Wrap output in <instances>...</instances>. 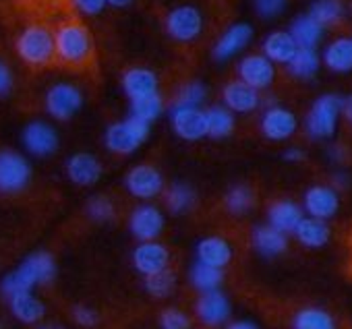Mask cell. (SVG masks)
I'll list each match as a JSON object with an SVG mask.
<instances>
[{
  "mask_svg": "<svg viewBox=\"0 0 352 329\" xmlns=\"http://www.w3.org/2000/svg\"><path fill=\"white\" fill-rule=\"evenodd\" d=\"M75 13L73 0H0V52L32 71L56 67V30Z\"/></svg>",
  "mask_w": 352,
  "mask_h": 329,
  "instance_id": "1",
  "label": "cell"
},
{
  "mask_svg": "<svg viewBox=\"0 0 352 329\" xmlns=\"http://www.w3.org/2000/svg\"><path fill=\"white\" fill-rule=\"evenodd\" d=\"M56 67L73 73L96 71V44L79 13L67 17L56 30Z\"/></svg>",
  "mask_w": 352,
  "mask_h": 329,
  "instance_id": "2",
  "label": "cell"
},
{
  "mask_svg": "<svg viewBox=\"0 0 352 329\" xmlns=\"http://www.w3.org/2000/svg\"><path fill=\"white\" fill-rule=\"evenodd\" d=\"M54 277H56L54 257L46 251H38L25 257L23 263L15 271L3 277V282H0V292L7 298H11L21 292H32L36 286L50 284Z\"/></svg>",
  "mask_w": 352,
  "mask_h": 329,
  "instance_id": "3",
  "label": "cell"
},
{
  "mask_svg": "<svg viewBox=\"0 0 352 329\" xmlns=\"http://www.w3.org/2000/svg\"><path fill=\"white\" fill-rule=\"evenodd\" d=\"M147 137H149V122H143L135 116H129L126 120L110 124L104 141L112 153L129 155V153L137 151L145 143Z\"/></svg>",
  "mask_w": 352,
  "mask_h": 329,
  "instance_id": "4",
  "label": "cell"
},
{
  "mask_svg": "<svg viewBox=\"0 0 352 329\" xmlns=\"http://www.w3.org/2000/svg\"><path fill=\"white\" fill-rule=\"evenodd\" d=\"M342 108H344V100H340L338 95H321L307 114L305 120L307 133L313 139L331 137L338 124V116L342 114Z\"/></svg>",
  "mask_w": 352,
  "mask_h": 329,
  "instance_id": "5",
  "label": "cell"
},
{
  "mask_svg": "<svg viewBox=\"0 0 352 329\" xmlns=\"http://www.w3.org/2000/svg\"><path fill=\"white\" fill-rule=\"evenodd\" d=\"M32 181L30 161L11 149L0 151V193L15 195L21 193Z\"/></svg>",
  "mask_w": 352,
  "mask_h": 329,
  "instance_id": "6",
  "label": "cell"
},
{
  "mask_svg": "<svg viewBox=\"0 0 352 329\" xmlns=\"http://www.w3.org/2000/svg\"><path fill=\"white\" fill-rule=\"evenodd\" d=\"M83 106V93L73 83H56L46 93V110L56 120L73 118Z\"/></svg>",
  "mask_w": 352,
  "mask_h": 329,
  "instance_id": "7",
  "label": "cell"
},
{
  "mask_svg": "<svg viewBox=\"0 0 352 329\" xmlns=\"http://www.w3.org/2000/svg\"><path fill=\"white\" fill-rule=\"evenodd\" d=\"M124 187L133 197L149 201L164 193V177L149 163H139V166H133L126 172Z\"/></svg>",
  "mask_w": 352,
  "mask_h": 329,
  "instance_id": "8",
  "label": "cell"
},
{
  "mask_svg": "<svg viewBox=\"0 0 352 329\" xmlns=\"http://www.w3.org/2000/svg\"><path fill=\"white\" fill-rule=\"evenodd\" d=\"M164 226H166L164 214H162L155 205H151V203L137 205V207L131 212L129 230H131V234H133L139 242L157 240L160 234L164 232Z\"/></svg>",
  "mask_w": 352,
  "mask_h": 329,
  "instance_id": "9",
  "label": "cell"
},
{
  "mask_svg": "<svg viewBox=\"0 0 352 329\" xmlns=\"http://www.w3.org/2000/svg\"><path fill=\"white\" fill-rule=\"evenodd\" d=\"M204 30V17L195 7H176L166 17V32L176 42H193Z\"/></svg>",
  "mask_w": 352,
  "mask_h": 329,
  "instance_id": "10",
  "label": "cell"
},
{
  "mask_svg": "<svg viewBox=\"0 0 352 329\" xmlns=\"http://www.w3.org/2000/svg\"><path fill=\"white\" fill-rule=\"evenodd\" d=\"M172 128L185 141H199L208 135L206 124V110L191 108V106H172Z\"/></svg>",
  "mask_w": 352,
  "mask_h": 329,
  "instance_id": "11",
  "label": "cell"
},
{
  "mask_svg": "<svg viewBox=\"0 0 352 329\" xmlns=\"http://www.w3.org/2000/svg\"><path fill=\"white\" fill-rule=\"evenodd\" d=\"M195 315L206 327H222L232 315V304L222 290L206 292L195 302Z\"/></svg>",
  "mask_w": 352,
  "mask_h": 329,
  "instance_id": "12",
  "label": "cell"
},
{
  "mask_svg": "<svg viewBox=\"0 0 352 329\" xmlns=\"http://www.w3.org/2000/svg\"><path fill=\"white\" fill-rule=\"evenodd\" d=\"M131 259H133V267L143 277H147V275H153V273H160V271L168 269L170 253L162 242L151 240V242H139L135 247Z\"/></svg>",
  "mask_w": 352,
  "mask_h": 329,
  "instance_id": "13",
  "label": "cell"
},
{
  "mask_svg": "<svg viewBox=\"0 0 352 329\" xmlns=\"http://www.w3.org/2000/svg\"><path fill=\"white\" fill-rule=\"evenodd\" d=\"M338 207H340V197L333 187L315 185L307 189L305 199H302V209L309 214V218L329 220L338 214Z\"/></svg>",
  "mask_w": 352,
  "mask_h": 329,
  "instance_id": "14",
  "label": "cell"
},
{
  "mask_svg": "<svg viewBox=\"0 0 352 329\" xmlns=\"http://www.w3.org/2000/svg\"><path fill=\"white\" fill-rule=\"evenodd\" d=\"M276 77L274 63L263 54H249L239 63V79L253 89H265Z\"/></svg>",
  "mask_w": 352,
  "mask_h": 329,
  "instance_id": "15",
  "label": "cell"
},
{
  "mask_svg": "<svg viewBox=\"0 0 352 329\" xmlns=\"http://www.w3.org/2000/svg\"><path fill=\"white\" fill-rule=\"evenodd\" d=\"M298 120L296 116L282 108V106H272L263 112L261 116V133L270 141H286L296 133Z\"/></svg>",
  "mask_w": 352,
  "mask_h": 329,
  "instance_id": "16",
  "label": "cell"
},
{
  "mask_svg": "<svg viewBox=\"0 0 352 329\" xmlns=\"http://www.w3.org/2000/svg\"><path fill=\"white\" fill-rule=\"evenodd\" d=\"M23 145L32 155L46 157L58 149V135L48 122L36 120L23 128Z\"/></svg>",
  "mask_w": 352,
  "mask_h": 329,
  "instance_id": "17",
  "label": "cell"
},
{
  "mask_svg": "<svg viewBox=\"0 0 352 329\" xmlns=\"http://www.w3.org/2000/svg\"><path fill=\"white\" fill-rule=\"evenodd\" d=\"M65 170L69 181L75 183L77 187H94L102 177V163L96 155L81 151L67 159Z\"/></svg>",
  "mask_w": 352,
  "mask_h": 329,
  "instance_id": "18",
  "label": "cell"
},
{
  "mask_svg": "<svg viewBox=\"0 0 352 329\" xmlns=\"http://www.w3.org/2000/svg\"><path fill=\"white\" fill-rule=\"evenodd\" d=\"M302 218H305L302 207L296 205L294 201H288V199L274 201L267 207V224L274 226L276 230L284 232V234H294V230L298 228Z\"/></svg>",
  "mask_w": 352,
  "mask_h": 329,
  "instance_id": "19",
  "label": "cell"
},
{
  "mask_svg": "<svg viewBox=\"0 0 352 329\" xmlns=\"http://www.w3.org/2000/svg\"><path fill=\"white\" fill-rule=\"evenodd\" d=\"M224 104L230 112H239V114H249L255 108H259V91L249 87L247 83L239 81H230L224 91H222Z\"/></svg>",
  "mask_w": 352,
  "mask_h": 329,
  "instance_id": "20",
  "label": "cell"
},
{
  "mask_svg": "<svg viewBox=\"0 0 352 329\" xmlns=\"http://www.w3.org/2000/svg\"><path fill=\"white\" fill-rule=\"evenodd\" d=\"M253 38V30L247 23H236L232 27H228L222 38L218 40V44L214 46V58L216 60H228L234 54H239Z\"/></svg>",
  "mask_w": 352,
  "mask_h": 329,
  "instance_id": "21",
  "label": "cell"
},
{
  "mask_svg": "<svg viewBox=\"0 0 352 329\" xmlns=\"http://www.w3.org/2000/svg\"><path fill=\"white\" fill-rule=\"evenodd\" d=\"M197 261L210 267L224 269L232 261V245L222 236H208L197 245Z\"/></svg>",
  "mask_w": 352,
  "mask_h": 329,
  "instance_id": "22",
  "label": "cell"
},
{
  "mask_svg": "<svg viewBox=\"0 0 352 329\" xmlns=\"http://www.w3.org/2000/svg\"><path fill=\"white\" fill-rule=\"evenodd\" d=\"M253 249L261 257H278L288 249V234L276 230L270 224H261L253 230Z\"/></svg>",
  "mask_w": 352,
  "mask_h": 329,
  "instance_id": "23",
  "label": "cell"
},
{
  "mask_svg": "<svg viewBox=\"0 0 352 329\" xmlns=\"http://www.w3.org/2000/svg\"><path fill=\"white\" fill-rule=\"evenodd\" d=\"M9 308L13 317L25 325H36L46 317V306L34 292H21V294L11 296Z\"/></svg>",
  "mask_w": 352,
  "mask_h": 329,
  "instance_id": "24",
  "label": "cell"
},
{
  "mask_svg": "<svg viewBox=\"0 0 352 329\" xmlns=\"http://www.w3.org/2000/svg\"><path fill=\"white\" fill-rule=\"evenodd\" d=\"M122 89L129 100H141L157 93V77L147 69H129L122 75Z\"/></svg>",
  "mask_w": 352,
  "mask_h": 329,
  "instance_id": "25",
  "label": "cell"
},
{
  "mask_svg": "<svg viewBox=\"0 0 352 329\" xmlns=\"http://www.w3.org/2000/svg\"><path fill=\"white\" fill-rule=\"evenodd\" d=\"M298 52V46L290 32H274L263 40V56L270 58L272 63H282L288 65L294 54Z\"/></svg>",
  "mask_w": 352,
  "mask_h": 329,
  "instance_id": "26",
  "label": "cell"
},
{
  "mask_svg": "<svg viewBox=\"0 0 352 329\" xmlns=\"http://www.w3.org/2000/svg\"><path fill=\"white\" fill-rule=\"evenodd\" d=\"M294 236L307 249H321V247H325L329 242L331 230H329V226H327L325 220L302 218V222L294 230Z\"/></svg>",
  "mask_w": 352,
  "mask_h": 329,
  "instance_id": "27",
  "label": "cell"
},
{
  "mask_svg": "<svg viewBox=\"0 0 352 329\" xmlns=\"http://www.w3.org/2000/svg\"><path fill=\"white\" fill-rule=\"evenodd\" d=\"M323 63L333 73L352 71V40L350 38L333 40L323 52Z\"/></svg>",
  "mask_w": 352,
  "mask_h": 329,
  "instance_id": "28",
  "label": "cell"
},
{
  "mask_svg": "<svg viewBox=\"0 0 352 329\" xmlns=\"http://www.w3.org/2000/svg\"><path fill=\"white\" fill-rule=\"evenodd\" d=\"M290 36L294 38V42H296L298 48H311V50H315V46L323 38V25L317 23L311 15H302V17H298L292 23Z\"/></svg>",
  "mask_w": 352,
  "mask_h": 329,
  "instance_id": "29",
  "label": "cell"
},
{
  "mask_svg": "<svg viewBox=\"0 0 352 329\" xmlns=\"http://www.w3.org/2000/svg\"><path fill=\"white\" fill-rule=\"evenodd\" d=\"M164 201H166V207L170 214L174 216H183L187 214L189 209H193L195 201H197V195L195 191L185 185V183H176L172 185L166 193H164Z\"/></svg>",
  "mask_w": 352,
  "mask_h": 329,
  "instance_id": "30",
  "label": "cell"
},
{
  "mask_svg": "<svg viewBox=\"0 0 352 329\" xmlns=\"http://www.w3.org/2000/svg\"><path fill=\"white\" fill-rule=\"evenodd\" d=\"M189 280L193 284V288H197L201 294L206 292H214V290H220L222 284H224V271L218 269V267H210L206 263H195L189 271Z\"/></svg>",
  "mask_w": 352,
  "mask_h": 329,
  "instance_id": "31",
  "label": "cell"
},
{
  "mask_svg": "<svg viewBox=\"0 0 352 329\" xmlns=\"http://www.w3.org/2000/svg\"><path fill=\"white\" fill-rule=\"evenodd\" d=\"M292 329H336V321L327 310L317 306H307L294 315Z\"/></svg>",
  "mask_w": 352,
  "mask_h": 329,
  "instance_id": "32",
  "label": "cell"
},
{
  "mask_svg": "<svg viewBox=\"0 0 352 329\" xmlns=\"http://www.w3.org/2000/svg\"><path fill=\"white\" fill-rule=\"evenodd\" d=\"M206 124H208V135L214 139H224L234 131V116L228 108L222 106H212L206 110Z\"/></svg>",
  "mask_w": 352,
  "mask_h": 329,
  "instance_id": "33",
  "label": "cell"
},
{
  "mask_svg": "<svg viewBox=\"0 0 352 329\" xmlns=\"http://www.w3.org/2000/svg\"><path fill=\"white\" fill-rule=\"evenodd\" d=\"M255 201H257V197H255L253 189L247 187V185H236V187H232V189L226 193V197H224L226 209H228L230 214H234V216H245V214H249V212L253 209Z\"/></svg>",
  "mask_w": 352,
  "mask_h": 329,
  "instance_id": "34",
  "label": "cell"
},
{
  "mask_svg": "<svg viewBox=\"0 0 352 329\" xmlns=\"http://www.w3.org/2000/svg\"><path fill=\"white\" fill-rule=\"evenodd\" d=\"M288 69L298 79H311L319 69V56L311 48H298L294 58L288 63Z\"/></svg>",
  "mask_w": 352,
  "mask_h": 329,
  "instance_id": "35",
  "label": "cell"
},
{
  "mask_svg": "<svg viewBox=\"0 0 352 329\" xmlns=\"http://www.w3.org/2000/svg\"><path fill=\"white\" fill-rule=\"evenodd\" d=\"M309 15L317 23H321L323 27H327V25H333L342 19L344 7H342L340 0H315Z\"/></svg>",
  "mask_w": 352,
  "mask_h": 329,
  "instance_id": "36",
  "label": "cell"
},
{
  "mask_svg": "<svg viewBox=\"0 0 352 329\" xmlns=\"http://www.w3.org/2000/svg\"><path fill=\"white\" fill-rule=\"evenodd\" d=\"M143 286H145V290H147L149 296L162 300V298H168L174 292V288H176V275H174V271L164 269L160 273L147 275Z\"/></svg>",
  "mask_w": 352,
  "mask_h": 329,
  "instance_id": "37",
  "label": "cell"
},
{
  "mask_svg": "<svg viewBox=\"0 0 352 329\" xmlns=\"http://www.w3.org/2000/svg\"><path fill=\"white\" fill-rule=\"evenodd\" d=\"M162 110H164V102H162L160 93L131 102V116H135L143 122H153L162 114Z\"/></svg>",
  "mask_w": 352,
  "mask_h": 329,
  "instance_id": "38",
  "label": "cell"
},
{
  "mask_svg": "<svg viewBox=\"0 0 352 329\" xmlns=\"http://www.w3.org/2000/svg\"><path fill=\"white\" fill-rule=\"evenodd\" d=\"M206 95H208V89H206L201 83L193 81V83H187V85L179 91V95H176V100H174V106H191V108H199L201 102L206 100Z\"/></svg>",
  "mask_w": 352,
  "mask_h": 329,
  "instance_id": "39",
  "label": "cell"
},
{
  "mask_svg": "<svg viewBox=\"0 0 352 329\" xmlns=\"http://www.w3.org/2000/svg\"><path fill=\"white\" fill-rule=\"evenodd\" d=\"M160 329H191V317L181 308L168 306L160 313Z\"/></svg>",
  "mask_w": 352,
  "mask_h": 329,
  "instance_id": "40",
  "label": "cell"
},
{
  "mask_svg": "<svg viewBox=\"0 0 352 329\" xmlns=\"http://www.w3.org/2000/svg\"><path fill=\"white\" fill-rule=\"evenodd\" d=\"M87 216H89L94 222H100V224L110 222V220L114 218V203H112L108 197H102V195L91 197V199L87 201Z\"/></svg>",
  "mask_w": 352,
  "mask_h": 329,
  "instance_id": "41",
  "label": "cell"
},
{
  "mask_svg": "<svg viewBox=\"0 0 352 329\" xmlns=\"http://www.w3.org/2000/svg\"><path fill=\"white\" fill-rule=\"evenodd\" d=\"M73 321L79 325V327H96L98 321H100V315L96 308L87 306V304H77L73 306Z\"/></svg>",
  "mask_w": 352,
  "mask_h": 329,
  "instance_id": "42",
  "label": "cell"
},
{
  "mask_svg": "<svg viewBox=\"0 0 352 329\" xmlns=\"http://www.w3.org/2000/svg\"><path fill=\"white\" fill-rule=\"evenodd\" d=\"M255 9L261 17H276L284 9V0H255Z\"/></svg>",
  "mask_w": 352,
  "mask_h": 329,
  "instance_id": "43",
  "label": "cell"
},
{
  "mask_svg": "<svg viewBox=\"0 0 352 329\" xmlns=\"http://www.w3.org/2000/svg\"><path fill=\"white\" fill-rule=\"evenodd\" d=\"M13 83H15V77H13L11 67L5 60H0V98H5V95L11 93Z\"/></svg>",
  "mask_w": 352,
  "mask_h": 329,
  "instance_id": "44",
  "label": "cell"
},
{
  "mask_svg": "<svg viewBox=\"0 0 352 329\" xmlns=\"http://www.w3.org/2000/svg\"><path fill=\"white\" fill-rule=\"evenodd\" d=\"M79 13L83 15H98L104 11V7L108 5V0H73Z\"/></svg>",
  "mask_w": 352,
  "mask_h": 329,
  "instance_id": "45",
  "label": "cell"
},
{
  "mask_svg": "<svg viewBox=\"0 0 352 329\" xmlns=\"http://www.w3.org/2000/svg\"><path fill=\"white\" fill-rule=\"evenodd\" d=\"M226 329H259V325H255L249 319H236V321H230Z\"/></svg>",
  "mask_w": 352,
  "mask_h": 329,
  "instance_id": "46",
  "label": "cell"
},
{
  "mask_svg": "<svg viewBox=\"0 0 352 329\" xmlns=\"http://www.w3.org/2000/svg\"><path fill=\"white\" fill-rule=\"evenodd\" d=\"M284 157H286L288 161H300V159L305 157V151L298 149V147H290V149L284 151Z\"/></svg>",
  "mask_w": 352,
  "mask_h": 329,
  "instance_id": "47",
  "label": "cell"
},
{
  "mask_svg": "<svg viewBox=\"0 0 352 329\" xmlns=\"http://www.w3.org/2000/svg\"><path fill=\"white\" fill-rule=\"evenodd\" d=\"M342 112H344V116L348 118V122L352 124V98H348V100L344 102V108H342Z\"/></svg>",
  "mask_w": 352,
  "mask_h": 329,
  "instance_id": "48",
  "label": "cell"
},
{
  "mask_svg": "<svg viewBox=\"0 0 352 329\" xmlns=\"http://www.w3.org/2000/svg\"><path fill=\"white\" fill-rule=\"evenodd\" d=\"M133 0H108V5L116 7V9H122V7H129Z\"/></svg>",
  "mask_w": 352,
  "mask_h": 329,
  "instance_id": "49",
  "label": "cell"
},
{
  "mask_svg": "<svg viewBox=\"0 0 352 329\" xmlns=\"http://www.w3.org/2000/svg\"><path fill=\"white\" fill-rule=\"evenodd\" d=\"M38 329H65V327L58 325V323H44V325H40Z\"/></svg>",
  "mask_w": 352,
  "mask_h": 329,
  "instance_id": "50",
  "label": "cell"
}]
</instances>
